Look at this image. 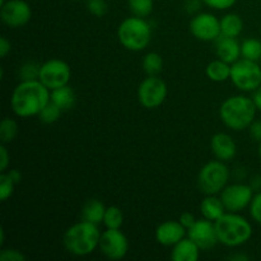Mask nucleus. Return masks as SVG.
<instances>
[{
  "instance_id": "obj_1",
  "label": "nucleus",
  "mask_w": 261,
  "mask_h": 261,
  "mask_svg": "<svg viewBox=\"0 0 261 261\" xmlns=\"http://www.w3.org/2000/svg\"><path fill=\"white\" fill-rule=\"evenodd\" d=\"M51 101V91L40 81H22L14 88L10 106L18 117L38 116Z\"/></svg>"
},
{
  "instance_id": "obj_2",
  "label": "nucleus",
  "mask_w": 261,
  "mask_h": 261,
  "mask_svg": "<svg viewBox=\"0 0 261 261\" xmlns=\"http://www.w3.org/2000/svg\"><path fill=\"white\" fill-rule=\"evenodd\" d=\"M101 231L98 224L88 221H81L73 224L65 231L63 236L64 247L74 256H87L98 247Z\"/></svg>"
},
{
  "instance_id": "obj_3",
  "label": "nucleus",
  "mask_w": 261,
  "mask_h": 261,
  "mask_svg": "<svg viewBox=\"0 0 261 261\" xmlns=\"http://www.w3.org/2000/svg\"><path fill=\"white\" fill-rule=\"evenodd\" d=\"M256 111L252 98L246 96H231L224 99L219 107V117L228 129L241 132L252 124Z\"/></svg>"
},
{
  "instance_id": "obj_4",
  "label": "nucleus",
  "mask_w": 261,
  "mask_h": 261,
  "mask_svg": "<svg viewBox=\"0 0 261 261\" xmlns=\"http://www.w3.org/2000/svg\"><path fill=\"white\" fill-rule=\"evenodd\" d=\"M219 244L227 247H239L252 236V226L245 217L228 212L214 222Z\"/></svg>"
},
{
  "instance_id": "obj_5",
  "label": "nucleus",
  "mask_w": 261,
  "mask_h": 261,
  "mask_svg": "<svg viewBox=\"0 0 261 261\" xmlns=\"http://www.w3.org/2000/svg\"><path fill=\"white\" fill-rule=\"evenodd\" d=\"M117 38L122 47L129 51H143L152 40V27L142 17H129L120 23Z\"/></svg>"
},
{
  "instance_id": "obj_6",
  "label": "nucleus",
  "mask_w": 261,
  "mask_h": 261,
  "mask_svg": "<svg viewBox=\"0 0 261 261\" xmlns=\"http://www.w3.org/2000/svg\"><path fill=\"white\" fill-rule=\"evenodd\" d=\"M229 181V170L223 161H211L199 171L198 186L205 195L222 193Z\"/></svg>"
},
{
  "instance_id": "obj_7",
  "label": "nucleus",
  "mask_w": 261,
  "mask_h": 261,
  "mask_svg": "<svg viewBox=\"0 0 261 261\" xmlns=\"http://www.w3.org/2000/svg\"><path fill=\"white\" fill-rule=\"evenodd\" d=\"M231 82L236 88L252 92L261 86V68L257 61L239 59L231 65Z\"/></svg>"
},
{
  "instance_id": "obj_8",
  "label": "nucleus",
  "mask_w": 261,
  "mask_h": 261,
  "mask_svg": "<svg viewBox=\"0 0 261 261\" xmlns=\"http://www.w3.org/2000/svg\"><path fill=\"white\" fill-rule=\"evenodd\" d=\"M167 93V84L162 78L158 75H148L138 87V101L144 109H157L166 101Z\"/></svg>"
},
{
  "instance_id": "obj_9",
  "label": "nucleus",
  "mask_w": 261,
  "mask_h": 261,
  "mask_svg": "<svg viewBox=\"0 0 261 261\" xmlns=\"http://www.w3.org/2000/svg\"><path fill=\"white\" fill-rule=\"evenodd\" d=\"M71 78V69L66 61L61 59H50L41 64L40 79L50 91L69 84Z\"/></svg>"
},
{
  "instance_id": "obj_10",
  "label": "nucleus",
  "mask_w": 261,
  "mask_h": 261,
  "mask_svg": "<svg viewBox=\"0 0 261 261\" xmlns=\"http://www.w3.org/2000/svg\"><path fill=\"white\" fill-rule=\"evenodd\" d=\"M98 249L107 259L121 260L129 251V240L120 229H110L101 233Z\"/></svg>"
},
{
  "instance_id": "obj_11",
  "label": "nucleus",
  "mask_w": 261,
  "mask_h": 261,
  "mask_svg": "<svg viewBox=\"0 0 261 261\" xmlns=\"http://www.w3.org/2000/svg\"><path fill=\"white\" fill-rule=\"evenodd\" d=\"M189 30L196 40L211 42L221 36V20L212 13H199L191 18Z\"/></svg>"
},
{
  "instance_id": "obj_12",
  "label": "nucleus",
  "mask_w": 261,
  "mask_h": 261,
  "mask_svg": "<svg viewBox=\"0 0 261 261\" xmlns=\"http://www.w3.org/2000/svg\"><path fill=\"white\" fill-rule=\"evenodd\" d=\"M252 198H254V188L246 184H233L226 186L221 193V199L227 212H233V213H240L245 208L250 206Z\"/></svg>"
},
{
  "instance_id": "obj_13",
  "label": "nucleus",
  "mask_w": 261,
  "mask_h": 261,
  "mask_svg": "<svg viewBox=\"0 0 261 261\" xmlns=\"http://www.w3.org/2000/svg\"><path fill=\"white\" fill-rule=\"evenodd\" d=\"M32 17V9L24 0H7L0 7V18L10 28H19L27 24Z\"/></svg>"
},
{
  "instance_id": "obj_14",
  "label": "nucleus",
  "mask_w": 261,
  "mask_h": 261,
  "mask_svg": "<svg viewBox=\"0 0 261 261\" xmlns=\"http://www.w3.org/2000/svg\"><path fill=\"white\" fill-rule=\"evenodd\" d=\"M188 237L193 240L201 250H211L218 242L214 222L209 219H196L193 227L188 229Z\"/></svg>"
},
{
  "instance_id": "obj_15",
  "label": "nucleus",
  "mask_w": 261,
  "mask_h": 261,
  "mask_svg": "<svg viewBox=\"0 0 261 261\" xmlns=\"http://www.w3.org/2000/svg\"><path fill=\"white\" fill-rule=\"evenodd\" d=\"M188 233V229L180 221H166L155 229V240L162 246H175Z\"/></svg>"
},
{
  "instance_id": "obj_16",
  "label": "nucleus",
  "mask_w": 261,
  "mask_h": 261,
  "mask_svg": "<svg viewBox=\"0 0 261 261\" xmlns=\"http://www.w3.org/2000/svg\"><path fill=\"white\" fill-rule=\"evenodd\" d=\"M211 149L214 157L223 162L233 160L237 154V144L227 133H217L211 139Z\"/></svg>"
},
{
  "instance_id": "obj_17",
  "label": "nucleus",
  "mask_w": 261,
  "mask_h": 261,
  "mask_svg": "<svg viewBox=\"0 0 261 261\" xmlns=\"http://www.w3.org/2000/svg\"><path fill=\"white\" fill-rule=\"evenodd\" d=\"M216 53L219 59L228 64L236 63L241 56V45L234 37L219 36L216 40Z\"/></svg>"
},
{
  "instance_id": "obj_18",
  "label": "nucleus",
  "mask_w": 261,
  "mask_h": 261,
  "mask_svg": "<svg viewBox=\"0 0 261 261\" xmlns=\"http://www.w3.org/2000/svg\"><path fill=\"white\" fill-rule=\"evenodd\" d=\"M201 249L191 239L184 237L171 251V260L173 261H198Z\"/></svg>"
},
{
  "instance_id": "obj_19",
  "label": "nucleus",
  "mask_w": 261,
  "mask_h": 261,
  "mask_svg": "<svg viewBox=\"0 0 261 261\" xmlns=\"http://www.w3.org/2000/svg\"><path fill=\"white\" fill-rule=\"evenodd\" d=\"M226 206L221 198H217L216 195H206L200 203V213L203 218L209 219L212 222H216L226 213Z\"/></svg>"
},
{
  "instance_id": "obj_20",
  "label": "nucleus",
  "mask_w": 261,
  "mask_h": 261,
  "mask_svg": "<svg viewBox=\"0 0 261 261\" xmlns=\"http://www.w3.org/2000/svg\"><path fill=\"white\" fill-rule=\"evenodd\" d=\"M76 96L74 89L71 88L69 84L63 87H59L51 91V102L58 105L63 111H68V110L73 109L75 105Z\"/></svg>"
},
{
  "instance_id": "obj_21",
  "label": "nucleus",
  "mask_w": 261,
  "mask_h": 261,
  "mask_svg": "<svg viewBox=\"0 0 261 261\" xmlns=\"http://www.w3.org/2000/svg\"><path fill=\"white\" fill-rule=\"evenodd\" d=\"M106 208L107 206H105V204L98 199H89L82 208V218L94 224L102 223Z\"/></svg>"
},
{
  "instance_id": "obj_22",
  "label": "nucleus",
  "mask_w": 261,
  "mask_h": 261,
  "mask_svg": "<svg viewBox=\"0 0 261 261\" xmlns=\"http://www.w3.org/2000/svg\"><path fill=\"white\" fill-rule=\"evenodd\" d=\"M205 74L212 82H216V83L226 82L231 78V64L218 58L206 65Z\"/></svg>"
},
{
  "instance_id": "obj_23",
  "label": "nucleus",
  "mask_w": 261,
  "mask_h": 261,
  "mask_svg": "<svg viewBox=\"0 0 261 261\" xmlns=\"http://www.w3.org/2000/svg\"><path fill=\"white\" fill-rule=\"evenodd\" d=\"M244 28V22L241 17L234 13L226 14L221 19V35L226 37H239Z\"/></svg>"
},
{
  "instance_id": "obj_24",
  "label": "nucleus",
  "mask_w": 261,
  "mask_h": 261,
  "mask_svg": "<svg viewBox=\"0 0 261 261\" xmlns=\"http://www.w3.org/2000/svg\"><path fill=\"white\" fill-rule=\"evenodd\" d=\"M143 70L147 75H158L163 70V59L158 53H148L142 61Z\"/></svg>"
},
{
  "instance_id": "obj_25",
  "label": "nucleus",
  "mask_w": 261,
  "mask_h": 261,
  "mask_svg": "<svg viewBox=\"0 0 261 261\" xmlns=\"http://www.w3.org/2000/svg\"><path fill=\"white\" fill-rule=\"evenodd\" d=\"M106 228L110 229H120L124 224V213L119 206H107L106 212H105L103 222Z\"/></svg>"
},
{
  "instance_id": "obj_26",
  "label": "nucleus",
  "mask_w": 261,
  "mask_h": 261,
  "mask_svg": "<svg viewBox=\"0 0 261 261\" xmlns=\"http://www.w3.org/2000/svg\"><path fill=\"white\" fill-rule=\"evenodd\" d=\"M19 127L15 120L10 119V117H4L0 122V139H2L3 144H9L13 140L17 138Z\"/></svg>"
},
{
  "instance_id": "obj_27",
  "label": "nucleus",
  "mask_w": 261,
  "mask_h": 261,
  "mask_svg": "<svg viewBox=\"0 0 261 261\" xmlns=\"http://www.w3.org/2000/svg\"><path fill=\"white\" fill-rule=\"evenodd\" d=\"M241 56L252 61L261 59V41L257 38H247L241 43Z\"/></svg>"
},
{
  "instance_id": "obj_28",
  "label": "nucleus",
  "mask_w": 261,
  "mask_h": 261,
  "mask_svg": "<svg viewBox=\"0 0 261 261\" xmlns=\"http://www.w3.org/2000/svg\"><path fill=\"white\" fill-rule=\"evenodd\" d=\"M61 114H63V110L55 105L54 102H48L45 107L42 109V111L40 112L38 117H40L41 121L43 124H55L56 121H59V119L61 117Z\"/></svg>"
},
{
  "instance_id": "obj_29",
  "label": "nucleus",
  "mask_w": 261,
  "mask_h": 261,
  "mask_svg": "<svg viewBox=\"0 0 261 261\" xmlns=\"http://www.w3.org/2000/svg\"><path fill=\"white\" fill-rule=\"evenodd\" d=\"M130 12L137 17L145 18L153 12V0H127Z\"/></svg>"
},
{
  "instance_id": "obj_30",
  "label": "nucleus",
  "mask_w": 261,
  "mask_h": 261,
  "mask_svg": "<svg viewBox=\"0 0 261 261\" xmlns=\"http://www.w3.org/2000/svg\"><path fill=\"white\" fill-rule=\"evenodd\" d=\"M17 184L9 177L7 172H2L0 175V200L7 201L14 193Z\"/></svg>"
},
{
  "instance_id": "obj_31",
  "label": "nucleus",
  "mask_w": 261,
  "mask_h": 261,
  "mask_svg": "<svg viewBox=\"0 0 261 261\" xmlns=\"http://www.w3.org/2000/svg\"><path fill=\"white\" fill-rule=\"evenodd\" d=\"M40 64L36 63V61H28V63L23 64L22 68H20V79H22V81H35V79H38V76H40Z\"/></svg>"
},
{
  "instance_id": "obj_32",
  "label": "nucleus",
  "mask_w": 261,
  "mask_h": 261,
  "mask_svg": "<svg viewBox=\"0 0 261 261\" xmlns=\"http://www.w3.org/2000/svg\"><path fill=\"white\" fill-rule=\"evenodd\" d=\"M87 9L94 17H103L107 13V3L105 0H87Z\"/></svg>"
},
{
  "instance_id": "obj_33",
  "label": "nucleus",
  "mask_w": 261,
  "mask_h": 261,
  "mask_svg": "<svg viewBox=\"0 0 261 261\" xmlns=\"http://www.w3.org/2000/svg\"><path fill=\"white\" fill-rule=\"evenodd\" d=\"M27 256L17 249H3L0 251V261H25Z\"/></svg>"
},
{
  "instance_id": "obj_34",
  "label": "nucleus",
  "mask_w": 261,
  "mask_h": 261,
  "mask_svg": "<svg viewBox=\"0 0 261 261\" xmlns=\"http://www.w3.org/2000/svg\"><path fill=\"white\" fill-rule=\"evenodd\" d=\"M250 214L256 223L261 224V191L255 194L250 204Z\"/></svg>"
},
{
  "instance_id": "obj_35",
  "label": "nucleus",
  "mask_w": 261,
  "mask_h": 261,
  "mask_svg": "<svg viewBox=\"0 0 261 261\" xmlns=\"http://www.w3.org/2000/svg\"><path fill=\"white\" fill-rule=\"evenodd\" d=\"M237 0H203L205 5H208L212 9L217 10H226L233 7Z\"/></svg>"
},
{
  "instance_id": "obj_36",
  "label": "nucleus",
  "mask_w": 261,
  "mask_h": 261,
  "mask_svg": "<svg viewBox=\"0 0 261 261\" xmlns=\"http://www.w3.org/2000/svg\"><path fill=\"white\" fill-rule=\"evenodd\" d=\"M10 165V154H9V150L7 149L5 144L0 145V171L2 172H5L8 171Z\"/></svg>"
},
{
  "instance_id": "obj_37",
  "label": "nucleus",
  "mask_w": 261,
  "mask_h": 261,
  "mask_svg": "<svg viewBox=\"0 0 261 261\" xmlns=\"http://www.w3.org/2000/svg\"><path fill=\"white\" fill-rule=\"evenodd\" d=\"M250 135L256 142H261V120H254L252 124L249 126Z\"/></svg>"
},
{
  "instance_id": "obj_38",
  "label": "nucleus",
  "mask_w": 261,
  "mask_h": 261,
  "mask_svg": "<svg viewBox=\"0 0 261 261\" xmlns=\"http://www.w3.org/2000/svg\"><path fill=\"white\" fill-rule=\"evenodd\" d=\"M178 221H180V223L182 224L186 229H189L190 227L194 226V223L196 222V218L193 213H190V212H185V213L181 214Z\"/></svg>"
},
{
  "instance_id": "obj_39",
  "label": "nucleus",
  "mask_w": 261,
  "mask_h": 261,
  "mask_svg": "<svg viewBox=\"0 0 261 261\" xmlns=\"http://www.w3.org/2000/svg\"><path fill=\"white\" fill-rule=\"evenodd\" d=\"M201 2H203V0H185L184 8H185V10L189 14H195V13L200 9Z\"/></svg>"
},
{
  "instance_id": "obj_40",
  "label": "nucleus",
  "mask_w": 261,
  "mask_h": 261,
  "mask_svg": "<svg viewBox=\"0 0 261 261\" xmlns=\"http://www.w3.org/2000/svg\"><path fill=\"white\" fill-rule=\"evenodd\" d=\"M10 50H12V43H10V41L8 40L7 37L3 36V37L0 38V56H2V58H7L8 54L10 53Z\"/></svg>"
},
{
  "instance_id": "obj_41",
  "label": "nucleus",
  "mask_w": 261,
  "mask_h": 261,
  "mask_svg": "<svg viewBox=\"0 0 261 261\" xmlns=\"http://www.w3.org/2000/svg\"><path fill=\"white\" fill-rule=\"evenodd\" d=\"M5 172L9 175V177L12 178V180L14 181L17 185L20 182V181H22V173H20V171L17 170V168H13V170H8V171H5Z\"/></svg>"
},
{
  "instance_id": "obj_42",
  "label": "nucleus",
  "mask_w": 261,
  "mask_h": 261,
  "mask_svg": "<svg viewBox=\"0 0 261 261\" xmlns=\"http://www.w3.org/2000/svg\"><path fill=\"white\" fill-rule=\"evenodd\" d=\"M251 98H252V101H254L256 109L259 110V111H261V86L257 89H255L254 94H252Z\"/></svg>"
},
{
  "instance_id": "obj_43",
  "label": "nucleus",
  "mask_w": 261,
  "mask_h": 261,
  "mask_svg": "<svg viewBox=\"0 0 261 261\" xmlns=\"http://www.w3.org/2000/svg\"><path fill=\"white\" fill-rule=\"evenodd\" d=\"M228 259L232 260V261H247L250 259V257L247 256V255H245V254H234V255H231Z\"/></svg>"
},
{
  "instance_id": "obj_44",
  "label": "nucleus",
  "mask_w": 261,
  "mask_h": 261,
  "mask_svg": "<svg viewBox=\"0 0 261 261\" xmlns=\"http://www.w3.org/2000/svg\"><path fill=\"white\" fill-rule=\"evenodd\" d=\"M4 241H5V233H4V229H2V231H0V245L4 244Z\"/></svg>"
},
{
  "instance_id": "obj_45",
  "label": "nucleus",
  "mask_w": 261,
  "mask_h": 261,
  "mask_svg": "<svg viewBox=\"0 0 261 261\" xmlns=\"http://www.w3.org/2000/svg\"><path fill=\"white\" fill-rule=\"evenodd\" d=\"M259 154H260V157H261V142H260V145H259Z\"/></svg>"
},
{
  "instance_id": "obj_46",
  "label": "nucleus",
  "mask_w": 261,
  "mask_h": 261,
  "mask_svg": "<svg viewBox=\"0 0 261 261\" xmlns=\"http://www.w3.org/2000/svg\"><path fill=\"white\" fill-rule=\"evenodd\" d=\"M73 2H79V0H73Z\"/></svg>"
}]
</instances>
